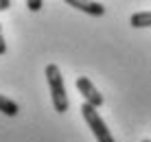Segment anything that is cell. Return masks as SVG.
Here are the masks:
<instances>
[{
	"label": "cell",
	"instance_id": "obj_1",
	"mask_svg": "<svg viewBox=\"0 0 151 142\" xmlns=\"http://www.w3.org/2000/svg\"><path fill=\"white\" fill-rule=\"evenodd\" d=\"M44 72H46V81H48V87H50V101H53L55 112L66 114L70 107V101H68V94H66V85H64V77H61L59 66L48 64Z\"/></svg>",
	"mask_w": 151,
	"mask_h": 142
},
{
	"label": "cell",
	"instance_id": "obj_2",
	"mask_svg": "<svg viewBox=\"0 0 151 142\" xmlns=\"http://www.w3.org/2000/svg\"><path fill=\"white\" fill-rule=\"evenodd\" d=\"M81 116H83V120L88 123V127L92 129L96 142H114L110 129H107V125H105V120L99 116V112L92 107V105H88V103L81 105Z\"/></svg>",
	"mask_w": 151,
	"mask_h": 142
},
{
	"label": "cell",
	"instance_id": "obj_3",
	"mask_svg": "<svg viewBox=\"0 0 151 142\" xmlns=\"http://www.w3.org/2000/svg\"><path fill=\"white\" fill-rule=\"evenodd\" d=\"M77 90L81 92L83 103L92 105L94 109H99V107L103 105V94L99 92L94 85H92V81H90L88 77H79V79H77Z\"/></svg>",
	"mask_w": 151,
	"mask_h": 142
},
{
	"label": "cell",
	"instance_id": "obj_4",
	"mask_svg": "<svg viewBox=\"0 0 151 142\" xmlns=\"http://www.w3.org/2000/svg\"><path fill=\"white\" fill-rule=\"evenodd\" d=\"M66 4H68V7L79 9V11L88 13V15H94V18H99V15L105 13V7H103L101 2H86V0H66Z\"/></svg>",
	"mask_w": 151,
	"mask_h": 142
},
{
	"label": "cell",
	"instance_id": "obj_5",
	"mask_svg": "<svg viewBox=\"0 0 151 142\" xmlns=\"http://www.w3.org/2000/svg\"><path fill=\"white\" fill-rule=\"evenodd\" d=\"M0 112L4 114V116H9V118H15L20 114V105L11 101L9 96H4V94H0Z\"/></svg>",
	"mask_w": 151,
	"mask_h": 142
},
{
	"label": "cell",
	"instance_id": "obj_6",
	"mask_svg": "<svg viewBox=\"0 0 151 142\" xmlns=\"http://www.w3.org/2000/svg\"><path fill=\"white\" fill-rule=\"evenodd\" d=\"M129 24H132L134 29H147V26H151V11L134 13L132 18H129Z\"/></svg>",
	"mask_w": 151,
	"mask_h": 142
},
{
	"label": "cell",
	"instance_id": "obj_7",
	"mask_svg": "<svg viewBox=\"0 0 151 142\" xmlns=\"http://www.w3.org/2000/svg\"><path fill=\"white\" fill-rule=\"evenodd\" d=\"M27 7L31 9V11H40V9H42V0H29Z\"/></svg>",
	"mask_w": 151,
	"mask_h": 142
},
{
	"label": "cell",
	"instance_id": "obj_8",
	"mask_svg": "<svg viewBox=\"0 0 151 142\" xmlns=\"http://www.w3.org/2000/svg\"><path fill=\"white\" fill-rule=\"evenodd\" d=\"M7 52V44H4V37H2V29H0V55Z\"/></svg>",
	"mask_w": 151,
	"mask_h": 142
},
{
	"label": "cell",
	"instance_id": "obj_9",
	"mask_svg": "<svg viewBox=\"0 0 151 142\" xmlns=\"http://www.w3.org/2000/svg\"><path fill=\"white\" fill-rule=\"evenodd\" d=\"M9 7H11V2H9V0H0V11H7Z\"/></svg>",
	"mask_w": 151,
	"mask_h": 142
},
{
	"label": "cell",
	"instance_id": "obj_10",
	"mask_svg": "<svg viewBox=\"0 0 151 142\" xmlns=\"http://www.w3.org/2000/svg\"><path fill=\"white\" fill-rule=\"evenodd\" d=\"M142 142H151V140H142Z\"/></svg>",
	"mask_w": 151,
	"mask_h": 142
}]
</instances>
